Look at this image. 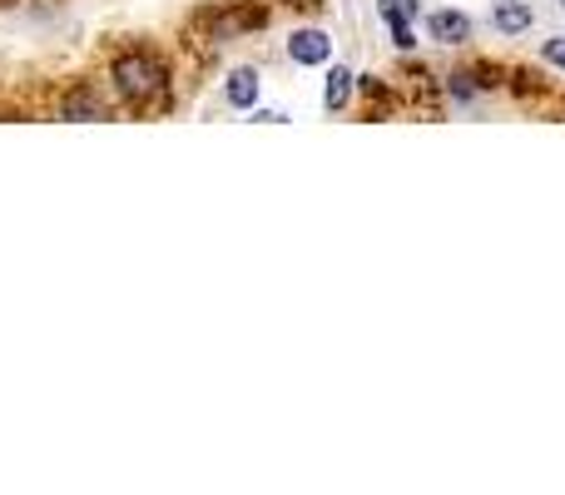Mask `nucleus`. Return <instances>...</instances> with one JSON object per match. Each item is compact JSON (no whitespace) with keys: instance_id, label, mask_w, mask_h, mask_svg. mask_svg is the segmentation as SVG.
Returning a JSON list of instances; mask_svg holds the SVG:
<instances>
[{"instance_id":"9d476101","label":"nucleus","mask_w":565,"mask_h":495,"mask_svg":"<svg viewBox=\"0 0 565 495\" xmlns=\"http://www.w3.org/2000/svg\"><path fill=\"white\" fill-rule=\"evenodd\" d=\"M377 15L387 25H412L422 15V0H377Z\"/></svg>"},{"instance_id":"2eb2a0df","label":"nucleus","mask_w":565,"mask_h":495,"mask_svg":"<svg viewBox=\"0 0 565 495\" xmlns=\"http://www.w3.org/2000/svg\"><path fill=\"white\" fill-rule=\"evenodd\" d=\"M561 6H565V0H561Z\"/></svg>"},{"instance_id":"423d86ee","label":"nucleus","mask_w":565,"mask_h":495,"mask_svg":"<svg viewBox=\"0 0 565 495\" xmlns=\"http://www.w3.org/2000/svg\"><path fill=\"white\" fill-rule=\"evenodd\" d=\"M258 99H264V75H258V65H234L224 75V105L238 109V115H254Z\"/></svg>"},{"instance_id":"4468645a","label":"nucleus","mask_w":565,"mask_h":495,"mask_svg":"<svg viewBox=\"0 0 565 495\" xmlns=\"http://www.w3.org/2000/svg\"><path fill=\"white\" fill-rule=\"evenodd\" d=\"M288 6H318V0H288Z\"/></svg>"},{"instance_id":"f03ea898","label":"nucleus","mask_w":565,"mask_h":495,"mask_svg":"<svg viewBox=\"0 0 565 495\" xmlns=\"http://www.w3.org/2000/svg\"><path fill=\"white\" fill-rule=\"evenodd\" d=\"M194 20H199V25H214V30H209V40H214V45H234L238 35L268 25V6H254V0H228V6L199 10Z\"/></svg>"},{"instance_id":"20e7f679","label":"nucleus","mask_w":565,"mask_h":495,"mask_svg":"<svg viewBox=\"0 0 565 495\" xmlns=\"http://www.w3.org/2000/svg\"><path fill=\"white\" fill-rule=\"evenodd\" d=\"M491 89H501V69L497 65H461V69H451L447 75V95L457 99V105H471V99H481V95H491Z\"/></svg>"},{"instance_id":"ddd939ff","label":"nucleus","mask_w":565,"mask_h":495,"mask_svg":"<svg viewBox=\"0 0 565 495\" xmlns=\"http://www.w3.org/2000/svg\"><path fill=\"white\" fill-rule=\"evenodd\" d=\"M254 119H258V125H288V109H254Z\"/></svg>"},{"instance_id":"1a4fd4ad","label":"nucleus","mask_w":565,"mask_h":495,"mask_svg":"<svg viewBox=\"0 0 565 495\" xmlns=\"http://www.w3.org/2000/svg\"><path fill=\"white\" fill-rule=\"evenodd\" d=\"M352 95H358V69L332 65L328 79H322V109H328V115H342V109L352 105Z\"/></svg>"},{"instance_id":"0eeeda50","label":"nucleus","mask_w":565,"mask_h":495,"mask_svg":"<svg viewBox=\"0 0 565 495\" xmlns=\"http://www.w3.org/2000/svg\"><path fill=\"white\" fill-rule=\"evenodd\" d=\"M471 35H477V25H471V15L467 10H427V40L431 45H447V50H457V45H471Z\"/></svg>"},{"instance_id":"f8f14e48","label":"nucleus","mask_w":565,"mask_h":495,"mask_svg":"<svg viewBox=\"0 0 565 495\" xmlns=\"http://www.w3.org/2000/svg\"><path fill=\"white\" fill-rule=\"evenodd\" d=\"M392 30V45L402 50V55H412V50H417V35H412V25H387Z\"/></svg>"},{"instance_id":"6e6552de","label":"nucleus","mask_w":565,"mask_h":495,"mask_svg":"<svg viewBox=\"0 0 565 495\" xmlns=\"http://www.w3.org/2000/svg\"><path fill=\"white\" fill-rule=\"evenodd\" d=\"M491 25L501 30V40H516L536 25V6H531V0H497V6H491Z\"/></svg>"},{"instance_id":"f257e3e1","label":"nucleus","mask_w":565,"mask_h":495,"mask_svg":"<svg viewBox=\"0 0 565 495\" xmlns=\"http://www.w3.org/2000/svg\"><path fill=\"white\" fill-rule=\"evenodd\" d=\"M105 79L115 89V99L125 109H164L169 105V89H174V75H169L164 55L154 45H125L109 55Z\"/></svg>"},{"instance_id":"39448f33","label":"nucleus","mask_w":565,"mask_h":495,"mask_svg":"<svg viewBox=\"0 0 565 495\" xmlns=\"http://www.w3.org/2000/svg\"><path fill=\"white\" fill-rule=\"evenodd\" d=\"M282 50H288L292 65L318 69V65H328V60H332V35H328L322 25H298V30L288 35V45H282Z\"/></svg>"},{"instance_id":"7ed1b4c3","label":"nucleus","mask_w":565,"mask_h":495,"mask_svg":"<svg viewBox=\"0 0 565 495\" xmlns=\"http://www.w3.org/2000/svg\"><path fill=\"white\" fill-rule=\"evenodd\" d=\"M55 115L70 119V125H105V119H115V89H105L99 79H75L60 95Z\"/></svg>"},{"instance_id":"9b49d317","label":"nucleus","mask_w":565,"mask_h":495,"mask_svg":"<svg viewBox=\"0 0 565 495\" xmlns=\"http://www.w3.org/2000/svg\"><path fill=\"white\" fill-rule=\"evenodd\" d=\"M541 60H546V65H556L565 75V35H551L546 45H541Z\"/></svg>"}]
</instances>
